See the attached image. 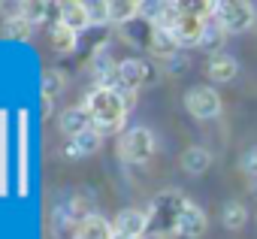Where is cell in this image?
<instances>
[{
	"instance_id": "1",
	"label": "cell",
	"mask_w": 257,
	"mask_h": 239,
	"mask_svg": "<svg viewBox=\"0 0 257 239\" xmlns=\"http://www.w3.org/2000/svg\"><path fill=\"white\" fill-rule=\"evenodd\" d=\"M85 109L91 115V128L97 134H118V131H124L127 106H124V100H121L118 91L103 88V85H94L85 94Z\"/></svg>"
},
{
	"instance_id": "2",
	"label": "cell",
	"mask_w": 257,
	"mask_h": 239,
	"mask_svg": "<svg viewBox=\"0 0 257 239\" xmlns=\"http://www.w3.org/2000/svg\"><path fill=\"white\" fill-rule=\"evenodd\" d=\"M118 155L124 164H146L155 155V137L149 128H131L118 137Z\"/></svg>"
},
{
	"instance_id": "3",
	"label": "cell",
	"mask_w": 257,
	"mask_h": 239,
	"mask_svg": "<svg viewBox=\"0 0 257 239\" xmlns=\"http://www.w3.org/2000/svg\"><path fill=\"white\" fill-rule=\"evenodd\" d=\"M215 22L227 34H242L254 25V7L242 0H215Z\"/></svg>"
},
{
	"instance_id": "4",
	"label": "cell",
	"mask_w": 257,
	"mask_h": 239,
	"mask_svg": "<svg viewBox=\"0 0 257 239\" xmlns=\"http://www.w3.org/2000/svg\"><path fill=\"white\" fill-rule=\"evenodd\" d=\"M185 109L200 118V122H209V118H218L221 115V94L209 85H197L185 94Z\"/></svg>"
},
{
	"instance_id": "5",
	"label": "cell",
	"mask_w": 257,
	"mask_h": 239,
	"mask_svg": "<svg viewBox=\"0 0 257 239\" xmlns=\"http://www.w3.org/2000/svg\"><path fill=\"white\" fill-rule=\"evenodd\" d=\"M19 16L31 25H61V4H52V0H25L19 4Z\"/></svg>"
},
{
	"instance_id": "6",
	"label": "cell",
	"mask_w": 257,
	"mask_h": 239,
	"mask_svg": "<svg viewBox=\"0 0 257 239\" xmlns=\"http://www.w3.org/2000/svg\"><path fill=\"white\" fill-rule=\"evenodd\" d=\"M209 227V218L206 212L194 203V200H185L182 212H179V221H176V233L185 236V239H200Z\"/></svg>"
},
{
	"instance_id": "7",
	"label": "cell",
	"mask_w": 257,
	"mask_h": 239,
	"mask_svg": "<svg viewBox=\"0 0 257 239\" xmlns=\"http://www.w3.org/2000/svg\"><path fill=\"white\" fill-rule=\"evenodd\" d=\"M149 212L143 209H121L112 221L115 233L118 236H127V239H146V230H149Z\"/></svg>"
},
{
	"instance_id": "8",
	"label": "cell",
	"mask_w": 257,
	"mask_h": 239,
	"mask_svg": "<svg viewBox=\"0 0 257 239\" xmlns=\"http://www.w3.org/2000/svg\"><path fill=\"white\" fill-rule=\"evenodd\" d=\"M149 73H152V67L146 61H140V58L118 61V79H121V88H127V91H140L146 85Z\"/></svg>"
},
{
	"instance_id": "9",
	"label": "cell",
	"mask_w": 257,
	"mask_h": 239,
	"mask_svg": "<svg viewBox=\"0 0 257 239\" xmlns=\"http://www.w3.org/2000/svg\"><path fill=\"white\" fill-rule=\"evenodd\" d=\"M182 7H185V4H182ZM203 31H206V19H200V16H194V13H188V10H185V16L179 19V25L173 28V34H176L179 46H200Z\"/></svg>"
},
{
	"instance_id": "10",
	"label": "cell",
	"mask_w": 257,
	"mask_h": 239,
	"mask_svg": "<svg viewBox=\"0 0 257 239\" xmlns=\"http://www.w3.org/2000/svg\"><path fill=\"white\" fill-rule=\"evenodd\" d=\"M58 128H61V134H67L70 140H76L79 134H85L91 128V115H88L85 106H67L61 112V118H58Z\"/></svg>"
},
{
	"instance_id": "11",
	"label": "cell",
	"mask_w": 257,
	"mask_h": 239,
	"mask_svg": "<svg viewBox=\"0 0 257 239\" xmlns=\"http://www.w3.org/2000/svg\"><path fill=\"white\" fill-rule=\"evenodd\" d=\"M206 76H209L212 82H233V79L239 76V61H236L233 55H227V52H218V55H212L209 64H206Z\"/></svg>"
},
{
	"instance_id": "12",
	"label": "cell",
	"mask_w": 257,
	"mask_h": 239,
	"mask_svg": "<svg viewBox=\"0 0 257 239\" xmlns=\"http://www.w3.org/2000/svg\"><path fill=\"white\" fill-rule=\"evenodd\" d=\"M149 52H152L155 58H164V61L176 58V55H179V40H176V34H173V31H164V28H152V34H149Z\"/></svg>"
},
{
	"instance_id": "13",
	"label": "cell",
	"mask_w": 257,
	"mask_h": 239,
	"mask_svg": "<svg viewBox=\"0 0 257 239\" xmlns=\"http://www.w3.org/2000/svg\"><path fill=\"white\" fill-rule=\"evenodd\" d=\"M61 25H67L76 34H82L85 28H91L88 4H79V0H64V4H61Z\"/></svg>"
},
{
	"instance_id": "14",
	"label": "cell",
	"mask_w": 257,
	"mask_h": 239,
	"mask_svg": "<svg viewBox=\"0 0 257 239\" xmlns=\"http://www.w3.org/2000/svg\"><path fill=\"white\" fill-rule=\"evenodd\" d=\"M73 239H115V227L109 218L103 215H91L79 224V230L73 233Z\"/></svg>"
},
{
	"instance_id": "15",
	"label": "cell",
	"mask_w": 257,
	"mask_h": 239,
	"mask_svg": "<svg viewBox=\"0 0 257 239\" xmlns=\"http://www.w3.org/2000/svg\"><path fill=\"white\" fill-rule=\"evenodd\" d=\"M94 79H97V85H103V88H112V91H118V88H121L118 64H115L109 55H103V52H97V55H94Z\"/></svg>"
},
{
	"instance_id": "16",
	"label": "cell",
	"mask_w": 257,
	"mask_h": 239,
	"mask_svg": "<svg viewBox=\"0 0 257 239\" xmlns=\"http://www.w3.org/2000/svg\"><path fill=\"white\" fill-rule=\"evenodd\" d=\"M209 167H212V155H209V149H203V146H191V149H185V155H182V170H185L188 176H203Z\"/></svg>"
},
{
	"instance_id": "17",
	"label": "cell",
	"mask_w": 257,
	"mask_h": 239,
	"mask_svg": "<svg viewBox=\"0 0 257 239\" xmlns=\"http://www.w3.org/2000/svg\"><path fill=\"white\" fill-rule=\"evenodd\" d=\"M49 40H52V49L61 52V55H70V52H76V46H79V34L70 31L67 25L52 28V31H49Z\"/></svg>"
},
{
	"instance_id": "18",
	"label": "cell",
	"mask_w": 257,
	"mask_h": 239,
	"mask_svg": "<svg viewBox=\"0 0 257 239\" xmlns=\"http://www.w3.org/2000/svg\"><path fill=\"white\" fill-rule=\"evenodd\" d=\"M140 16V4L137 0H109V22L112 25H124Z\"/></svg>"
},
{
	"instance_id": "19",
	"label": "cell",
	"mask_w": 257,
	"mask_h": 239,
	"mask_svg": "<svg viewBox=\"0 0 257 239\" xmlns=\"http://www.w3.org/2000/svg\"><path fill=\"white\" fill-rule=\"evenodd\" d=\"M224 37H227V31L215 22V16L212 19H206V31H203V40H200V49H206V52H212V55H218V49H221V43H224Z\"/></svg>"
},
{
	"instance_id": "20",
	"label": "cell",
	"mask_w": 257,
	"mask_h": 239,
	"mask_svg": "<svg viewBox=\"0 0 257 239\" xmlns=\"http://www.w3.org/2000/svg\"><path fill=\"white\" fill-rule=\"evenodd\" d=\"M221 221H224V227H227V230H239V227H245L248 212H245V206H242V203L230 200V203H224V209H221Z\"/></svg>"
},
{
	"instance_id": "21",
	"label": "cell",
	"mask_w": 257,
	"mask_h": 239,
	"mask_svg": "<svg viewBox=\"0 0 257 239\" xmlns=\"http://www.w3.org/2000/svg\"><path fill=\"white\" fill-rule=\"evenodd\" d=\"M73 146L79 149V155H82V158H91V155H97V152H100V146H103V134H97L94 128H88L85 134H79V137L73 140Z\"/></svg>"
},
{
	"instance_id": "22",
	"label": "cell",
	"mask_w": 257,
	"mask_h": 239,
	"mask_svg": "<svg viewBox=\"0 0 257 239\" xmlns=\"http://www.w3.org/2000/svg\"><path fill=\"white\" fill-rule=\"evenodd\" d=\"M31 31H34V25H31V22H25L19 13H16V16H10V19H4V37L28 40V37H31Z\"/></svg>"
},
{
	"instance_id": "23",
	"label": "cell",
	"mask_w": 257,
	"mask_h": 239,
	"mask_svg": "<svg viewBox=\"0 0 257 239\" xmlns=\"http://www.w3.org/2000/svg\"><path fill=\"white\" fill-rule=\"evenodd\" d=\"M40 88H43V100H46V103H52V100L61 94V88H64V76H61L58 70H46V73H43V85H40Z\"/></svg>"
},
{
	"instance_id": "24",
	"label": "cell",
	"mask_w": 257,
	"mask_h": 239,
	"mask_svg": "<svg viewBox=\"0 0 257 239\" xmlns=\"http://www.w3.org/2000/svg\"><path fill=\"white\" fill-rule=\"evenodd\" d=\"M88 16H91V25H106L109 22V4H103V0H88Z\"/></svg>"
},
{
	"instance_id": "25",
	"label": "cell",
	"mask_w": 257,
	"mask_h": 239,
	"mask_svg": "<svg viewBox=\"0 0 257 239\" xmlns=\"http://www.w3.org/2000/svg\"><path fill=\"white\" fill-rule=\"evenodd\" d=\"M239 170H242L245 176H257V146H254V149H248V152L242 155Z\"/></svg>"
},
{
	"instance_id": "26",
	"label": "cell",
	"mask_w": 257,
	"mask_h": 239,
	"mask_svg": "<svg viewBox=\"0 0 257 239\" xmlns=\"http://www.w3.org/2000/svg\"><path fill=\"white\" fill-rule=\"evenodd\" d=\"M167 64V73L170 76H182V73H188V67H191V61L185 58V55H176V58H170V61H164Z\"/></svg>"
},
{
	"instance_id": "27",
	"label": "cell",
	"mask_w": 257,
	"mask_h": 239,
	"mask_svg": "<svg viewBox=\"0 0 257 239\" xmlns=\"http://www.w3.org/2000/svg\"><path fill=\"white\" fill-rule=\"evenodd\" d=\"M64 158H67V161H79V158H82L79 149L73 146V140H67V146H64Z\"/></svg>"
},
{
	"instance_id": "28",
	"label": "cell",
	"mask_w": 257,
	"mask_h": 239,
	"mask_svg": "<svg viewBox=\"0 0 257 239\" xmlns=\"http://www.w3.org/2000/svg\"><path fill=\"white\" fill-rule=\"evenodd\" d=\"M152 239H167V236H164V233H158V236H152Z\"/></svg>"
}]
</instances>
